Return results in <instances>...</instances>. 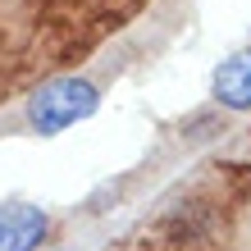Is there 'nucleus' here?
<instances>
[{"label":"nucleus","mask_w":251,"mask_h":251,"mask_svg":"<svg viewBox=\"0 0 251 251\" xmlns=\"http://www.w3.org/2000/svg\"><path fill=\"white\" fill-rule=\"evenodd\" d=\"M96 105H100L96 82H87V78H55V82H46L32 100H27V124H32L41 137H55V132L92 119Z\"/></svg>","instance_id":"nucleus-1"},{"label":"nucleus","mask_w":251,"mask_h":251,"mask_svg":"<svg viewBox=\"0 0 251 251\" xmlns=\"http://www.w3.org/2000/svg\"><path fill=\"white\" fill-rule=\"evenodd\" d=\"M50 233V219L41 205L9 201L0 205V251H37Z\"/></svg>","instance_id":"nucleus-2"},{"label":"nucleus","mask_w":251,"mask_h":251,"mask_svg":"<svg viewBox=\"0 0 251 251\" xmlns=\"http://www.w3.org/2000/svg\"><path fill=\"white\" fill-rule=\"evenodd\" d=\"M210 92H215V100L224 110H251V50L228 55V60L215 69Z\"/></svg>","instance_id":"nucleus-3"}]
</instances>
